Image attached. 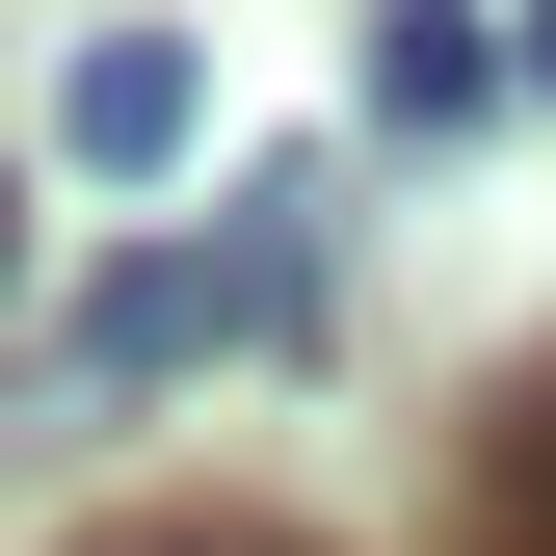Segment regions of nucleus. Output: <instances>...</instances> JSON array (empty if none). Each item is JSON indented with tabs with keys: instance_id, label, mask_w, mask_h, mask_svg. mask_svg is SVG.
Masks as SVG:
<instances>
[{
	"instance_id": "f03ea898",
	"label": "nucleus",
	"mask_w": 556,
	"mask_h": 556,
	"mask_svg": "<svg viewBox=\"0 0 556 556\" xmlns=\"http://www.w3.org/2000/svg\"><path fill=\"white\" fill-rule=\"evenodd\" d=\"M186 344H239V265L213 239H132L80 318H53V397H132V371H186Z\"/></svg>"
},
{
	"instance_id": "39448f33",
	"label": "nucleus",
	"mask_w": 556,
	"mask_h": 556,
	"mask_svg": "<svg viewBox=\"0 0 556 556\" xmlns=\"http://www.w3.org/2000/svg\"><path fill=\"white\" fill-rule=\"evenodd\" d=\"M132 556H292V530H132Z\"/></svg>"
},
{
	"instance_id": "423d86ee",
	"label": "nucleus",
	"mask_w": 556,
	"mask_h": 556,
	"mask_svg": "<svg viewBox=\"0 0 556 556\" xmlns=\"http://www.w3.org/2000/svg\"><path fill=\"white\" fill-rule=\"evenodd\" d=\"M0 265H27V213H0Z\"/></svg>"
},
{
	"instance_id": "0eeeda50",
	"label": "nucleus",
	"mask_w": 556,
	"mask_h": 556,
	"mask_svg": "<svg viewBox=\"0 0 556 556\" xmlns=\"http://www.w3.org/2000/svg\"><path fill=\"white\" fill-rule=\"evenodd\" d=\"M530 80H556V27H530Z\"/></svg>"
},
{
	"instance_id": "7ed1b4c3",
	"label": "nucleus",
	"mask_w": 556,
	"mask_h": 556,
	"mask_svg": "<svg viewBox=\"0 0 556 556\" xmlns=\"http://www.w3.org/2000/svg\"><path fill=\"white\" fill-rule=\"evenodd\" d=\"M477 106H504V27L397 0V27H371V132H477Z\"/></svg>"
},
{
	"instance_id": "f257e3e1",
	"label": "nucleus",
	"mask_w": 556,
	"mask_h": 556,
	"mask_svg": "<svg viewBox=\"0 0 556 556\" xmlns=\"http://www.w3.org/2000/svg\"><path fill=\"white\" fill-rule=\"evenodd\" d=\"M186 132H213V80H186V27H80V53H53V160H80V186H160Z\"/></svg>"
},
{
	"instance_id": "20e7f679",
	"label": "nucleus",
	"mask_w": 556,
	"mask_h": 556,
	"mask_svg": "<svg viewBox=\"0 0 556 556\" xmlns=\"http://www.w3.org/2000/svg\"><path fill=\"white\" fill-rule=\"evenodd\" d=\"M477 556H556V397H504V451H477Z\"/></svg>"
}]
</instances>
